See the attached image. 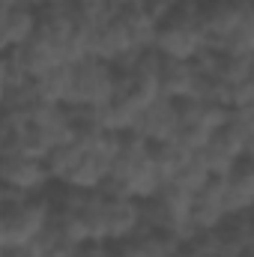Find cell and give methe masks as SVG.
<instances>
[{"label":"cell","mask_w":254,"mask_h":257,"mask_svg":"<svg viewBox=\"0 0 254 257\" xmlns=\"http://www.w3.org/2000/svg\"><path fill=\"white\" fill-rule=\"evenodd\" d=\"M51 203L45 194H12L6 192L0 203V227L6 245H30L48 227Z\"/></svg>","instance_id":"1"},{"label":"cell","mask_w":254,"mask_h":257,"mask_svg":"<svg viewBox=\"0 0 254 257\" xmlns=\"http://www.w3.org/2000/svg\"><path fill=\"white\" fill-rule=\"evenodd\" d=\"M177 135L174 141H180L186 150L197 153L209 144L212 132L227 120V108L224 105H212V102H194V99H180L177 102Z\"/></svg>","instance_id":"2"},{"label":"cell","mask_w":254,"mask_h":257,"mask_svg":"<svg viewBox=\"0 0 254 257\" xmlns=\"http://www.w3.org/2000/svg\"><path fill=\"white\" fill-rule=\"evenodd\" d=\"M117 93V69L96 57L72 63V93L66 105H96L102 108Z\"/></svg>","instance_id":"3"},{"label":"cell","mask_w":254,"mask_h":257,"mask_svg":"<svg viewBox=\"0 0 254 257\" xmlns=\"http://www.w3.org/2000/svg\"><path fill=\"white\" fill-rule=\"evenodd\" d=\"M0 186L12 194H45L51 177L42 159L24 153H0Z\"/></svg>","instance_id":"4"},{"label":"cell","mask_w":254,"mask_h":257,"mask_svg":"<svg viewBox=\"0 0 254 257\" xmlns=\"http://www.w3.org/2000/svg\"><path fill=\"white\" fill-rule=\"evenodd\" d=\"M254 6H239L236 0H206L200 3L197 12V33L203 39V48L209 51H221L224 39L230 36V30L239 24L242 12Z\"/></svg>","instance_id":"5"},{"label":"cell","mask_w":254,"mask_h":257,"mask_svg":"<svg viewBox=\"0 0 254 257\" xmlns=\"http://www.w3.org/2000/svg\"><path fill=\"white\" fill-rule=\"evenodd\" d=\"M153 51L162 54L165 60H194L203 51V39L194 24H177V21H162L156 27Z\"/></svg>","instance_id":"6"},{"label":"cell","mask_w":254,"mask_h":257,"mask_svg":"<svg viewBox=\"0 0 254 257\" xmlns=\"http://www.w3.org/2000/svg\"><path fill=\"white\" fill-rule=\"evenodd\" d=\"M221 206L224 215L251 212L254 206V162L251 156L230 165V171L221 177Z\"/></svg>","instance_id":"7"},{"label":"cell","mask_w":254,"mask_h":257,"mask_svg":"<svg viewBox=\"0 0 254 257\" xmlns=\"http://www.w3.org/2000/svg\"><path fill=\"white\" fill-rule=\"evenodd\" d=\"M177 123H180V114H177V102L174 99H165V96H156L135 120V135L144 138L147 144H162V141H171L177 135Z\"/></svg>","instance_id":"8"},{"label":"cell","mask_w":254,"mask_h":257,"mask_svg":"<svg viewBox=\"0 0 254 257\" xmlns=\"http://www.w3.org/2000/svg\"><path fill=\"white\" fill-rule=\"evenodd\" d=\"M129 51H135L129 45L123 27L117 24V18L99 21V24H87V57H96L102 63H117L123 60Z\"/></svg>","instance_id":"9"},{"label":"cell","mask_w":254,"mask_h":257,"mask_svg":"<svg viewBox=\"0 0 254 257\" xmlns=\"http://www.w3.org/2000/svg\"><path fill=\"white\" fill-rule=\"evenodd\" d=\"M138 230H147L141 221V200L105 194V242H123Z\"/></svg>","instance_id":"10"},{"label":"cell","mask_w":254,"mask_h":257,"mask_svg":"<svg viewBox=\"0 0 254 257\" xmlns=\"http://www.w3.org/2000/svg\"><path fill=\"white\" fill-rule=\"evenodd\" d=\"M9 54V60L18 66L27 78H39L42 72H48L51 66H57L60 63V57H57V51L42 39V36H30L24 45H18V48H9L6 51Z\"/></svg>","instance_id":"11"},{"label":"cell","mask_w":254,"mask_h":257,"mask_svg":"<svg viewBox=\"0 0 254 257\" xmlns=\"http://www.w3.org/2000/svg\"><path fill=\"white\" fill-rule=\"evenodd\" d=\"M191 84H194V63H191V60H165V57H162L159 72H156L159 96L174 99V102L189 99Z\"/></svg>","instance_id":"12"},{"label":"cell","mask_w":254,"mask_h":257,"mask_svg":"<svg viewBox=\"0 0 254 257\" xmlns=\"http://www.w3.org/2000/svg\"><path fill=\"white\" fill-rule=\"evenodd\" d=\"M117 257H174L177 254V236L156 233V230H138L123 242H114Z\"/></svg>","instance_id":"13"},{"label":"cell","mask_w":254,"mask_h":257,"mask_svg":"<svg viewBox=\"0 0 254 257\" xmlns=\"http://www.w3.org/2000/svg\"><path fill=\"white\" fill-rule=\"evenodd\" d=\"M117 24L123 27V33H126L129 45L135 48V51H147V48H153V39H156V21L141 9V6H123V9H117Z\"/></svg>","instance_id":"14"},{"label":"cell","mask_w":254,"mask_h":257,"mask_svg":"<svg viewBox=\"0 0 254 257\" xmlns=\"http://www.w3.org/2000/svg\"><path fill=\"white\" fill-rule=\"evenodd\" d=\"M215 236H218V245L224 251H233V254H242L254 248V221L251 212H239V215H224V221L215 227Z\"/></svg>","instance_id":"15"},{"label":"cell","mask_w":254,"mask_h":257,"mask_svg":"<svg viewBox=\"0 0 254 257\" xmlns=\"http://www.w3.org/2000/svg\"><path fill=\"white\" fill-rule=\"evenodd\" d=\"M33 87H36L39 102L66 105L69 102V93H72V63L51 66L48 72H42L39 78H33Z\"/></svg>","instance_id":"16"},{"label":"cell","mask_w":254,"mask_h":257,"mask_svg":"<svg viewBox=\"0 0 254 257\" xmlns=\"http://www.w3.org/2000/svg\"><path fill=\"white\" fill-rule=\"evenodd\" d=\"M84 150H87V144H84V141H66V144H57V147L45 156V168H48L51 183L66 186V180L72 177V171L81 165Z\"/></svg>","instance_id":"17"},{"label":"cell","mask_w":254,"mask_h":257,"mask_svg":"<svg viewBox=\"0 0 254 257\" xmlns=\"http://www.w3.org/2000/svg\"><path fill=\"white\" fill-rule=\"evenodd\" d=\"M33 33H36V9L9 3V9H6V42H9V48L24 45Z\"/></svg>","instance_id":"18"},{"label":"cell","mask_w":254,"mask_h":257,"mask_svg":"<svg viewBox=\"0 0 254 257\" xmlns=\"http://www.w3.org/2000/svg\"><path fill=\"white\" fill-rule=\"evenodd\" d=\"M191 156V150H186L180 141H162V144H150V159H153V165L159 168V174L165 177V180H171L177 171H180V165L186 162Z\"/></svg>","instance_id":"19"},{"label":"cell","mask_w":254,"mask_h":257,"mask_svg":"<svg viewBox=\"0 0 254 257\" xmlns=\"http://www.w3.org/2000/svg\"><path fill=\"white\" fill-rule=\"evenodd\" d=\"M224 54L230 57H254V9H245L239 24L230 30V36L221 45Z\"/></svg>","instance_id":"20"},{"label":"cell","mask_w":254,"mask_h":257,"mask_svg":"<svg viewBox=\"0 0 254 257\" xmlns=\"http://www.w3.org/2000/svg\"><path fill=\"white\" fill-rule=\"evenodd\" d=\"M212 174L206 171V165H203V159L197 156V153H191L189 159L180 165V171L171 177V183H177L180 189H186V192H200L203 186H206V180H209Z\"/></svg>","instance_id":"21"},{"label":"cell","mask_w":254,"mask_h":257,"mask_svg":"<svg viewBox=\"0 0 254 257\" xmlns=\"http://www.w3.org/2000/svg\"><path fill=\"white\" fill-rule=\"evenodd\" d=\"M138 6H141L156 24H162V21L171 15V9L177 6V0H138Z\"/></svg>","instance_id":"22"},{"label":"cell","mask_w":254,"mask_h":257,"mask_svg":"<svg viewBox=\"0 0 254 257\" xmlns=\"http://www.w3.org/2000/svg\"><path fill=\"white\" fill-rule=\"evenodd\" d=\"M6 9H9V3L0 0V54L9 51V42H6Z\"/></svg>","instance_id":"23"},{"label":"cell","mask_w":254,"mask_h":257,"mask_svg":"<svg viewBox=\"0 0 254 257\" xmlns=\"http://www.w3.org/2000/svg\"><path fill=\"white\" fill-rule=\"evenodd\" d=\"M0 257H27V251H24V245H6Z\"/></svg>","instance_id":"24"},{"label":"cell","mask_w":254,"mask_h":257,"mask_svg":"<svg viewBox=\"0 0 254 257\" xmlns=\"http://www.w3.org/2000/svg\"><path fill=\"white\" fill-rule=\"evenodd\" d=\"M12 6H27V9H39L45 0H9Z\"/></svg>","instance_id":"25"},{"label":"cell","mask_w":254,"mask_h":257,"mask_svg":"<svg viewBox=\"0 0 254 257\" xmlns=\"http://www.w3.org/2000/svg\"><path fill=\"white\" fill-rule=\"evenodd\" d=\"M114 9H123V6H138V0H108Z\"/></svg>","instance_id":"26"},{"label":"cell","mask_w":254,"mask_h":257,"mask_svg":"<svg viewBox=\"0 0 254 257\" xmlns=\"http://www.w3.org/2000/svg\"><path fill=\"white\" fill-rule=\"evenodd\" d=\"M209 257H239V254H233V251H224V248H218L215 254H209Z\"/></svg>","instance_id":"27"},{"label":"cell","mask_w":254,"mask_h":257,"mask_svg":"<svg viewBox=\"0 0 254 257\" xmlns=\"http://www.w3.org/2000/svg\"><path fill=\"white\" fill-rule=\"evenodd\" d=\"M45 3H72V0H45ZM45 3H42V6H45Z\"/></svg>","instance_id":"28"},{"label":"cell","mask_w":254,"mask_h":257,"mask_svg":"<svg viewBox=\"0 0 254 257\" xmlns=\"http://www.w3.org/2000/svg\"><path fill=\"white\" fill-rule=\"evenodd\" d=\"M72 3H87V0H72Z\"/></svg>","instance_id":"29"},{"label":"cell","mask_w":254,"mask_h":257,"mask_svg":"<svg viewBox=\"0 0 254 257\" xmlns=\"http://www.w3.org/2000/svg\"><path fill=\"white\" fill-rule=\"evenodd\" d=\"M3 3H9V0H3Z\"/></svg>","instance_id":"30"}]
</instances>
